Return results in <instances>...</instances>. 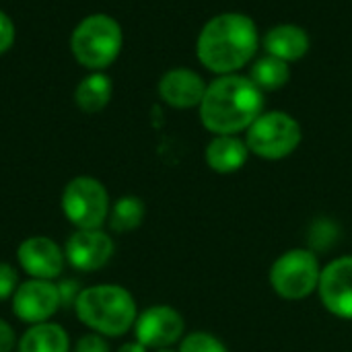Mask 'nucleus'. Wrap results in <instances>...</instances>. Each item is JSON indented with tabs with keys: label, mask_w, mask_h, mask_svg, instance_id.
Listing matches in <instances>:
<instances>
[{
	"label": "nucleus",
	"mask_w": 352,
	"mask_h": 352,
	"mask_svg": "<svg viewBox=\"0 0 352 352\" xmlns=\"http://www.w3.org/2000/svg\"><path fill=\"white\" fill-rule=\"evenodd\" d=\"M258 25L243 12H221L212 16L200 31L196 56L200 64L219 74H237L258 52Z\"/></svg>",
	"instance_id": "nucleus-1"
},
{
	"label": "nucleus",
	"mask_w": 352,
	"mask_h": 352,
	"mask_svg": "<svg viewBox=\"0 0 352 352\" xmlns=\"http://www.w3.org/2000/svg\"><path fill=\"white\" fill-rule=\"evenodd\" d=\"M198 111L202 126L214 136L248 132L264 113V91L250 76L225 74L208 82Z\"/></svg>",
	"instance_id": "nucleus-2"
},
{
	"label": "nucleus",
	"mask_w": 352,
	"mask_h": 352,
	"mask_svg": "<svg viewBox=\"0 0 352 352\" xmlns=\"http://www.w3.org/2000/svg\"><path fill=\"white\" fill-rule=\"evenodd\" d=\"M76 318L101 336H124L136 324L138 309L132 293L120 285H95L82 289L74 303Z\"/></svg>",
	"instance_id": "nucleus-3"
},
{
	"label": "nucleus",
	"mask_w": 352,
	"mask_h": 352,
	"mask_svg": "<svg viewBox=\"0 0 352 352\" xmlns=\"http://www.w3.org/2000/svg\"><path fill=\"white\" fill-rule=\"evenodd\" d=\"M124 45V33L120 23L103 12L85 16L72 31L70 50L74 60L91 72H103L109 68Z\"/></svg>",
	"instance_id": "nucleus-4"
},
{
	"label": "nucleus",
	"mask_w": 352,
	"mask_h": 352,
	"mask_svg": "<svg viewBox=\"0 0 352 352\" xmlns=\"http://www.w3.org/2000/svg\"><path fill=\"white\" fill-rule=\"evenodd\" d=\"M301 140V124L287 111H264L245 132L250 153L264 161L287 159L299 148Z\"/></svg>",
	"instance_id": "nucleus-5"
},
{
	"label": "nucleus",
	"mask_w": 352,
	"mask_h": 352,
	"mask_svg": "<svg viewBox=\"0 0 352 352\" xmlns=\"http://www.w3.org/2000/svg\"><path fill=\"white\" fill-rule=\"evenodd\" d=\"M320 276L322 264L318 254L309 248H293L274 260L270 268V287L287 301H301L318 291Z\"/></svg>",
	"instance_id": "nucleus-6"
},
{
	"label": "nucleus",
	"mask_w": 352,
	"mask_h": 352,
	"mask_svg": "<svg viewBox=\"0 0 352 352\" xmlns=\"http://www.w3.org/2000/svg\"><path fill=\"white\" fill-rule=\"evenodd\" d=\"M109 208V194L95 177L78 175L62 192V210L76 229H101Z\"/></svg>",
	"instance_id": "nucleus-7"
},
{
	"label": "nucleus",
	"mask_w": 352,
	"mask_h": 352,
	"mask_svg": "<svg viewBox=\"0 0 352 352\" xmlns=\"http://www.w3.org/2000/svg\"><path fill=\"white\" fill-rule=\"evenodd\" d=\"M134 334L136 340L146 349H171L186 336V322L177 309L169 305H153L138 314Z\"/></svg>",
	"instance_id": "nucleus-8"
},
{
	"label": "nucleus",
	"mask_w": 352,
	"mask_h": 352,
	"mask_svg": "<svg viewBox=\"0 0 352 352\" xmlns=\"http://www.w3.org/2000/svg\"><path fill=\"white\" fill-rule=\"evenodd\" d=\"M60 307L62 303L58 285H54L52 280L31 278L19 285L12 295V314L29 326L50 322Z\"/></svg>",
	"instance_id": "nucleus-9"
},
{
	"label": "nucleus",
	"mask_w": 352,
	"mask_h": 352,
	"mask_svg": "<svg viewBox=\"0 0 352 352\" xmlns=\"http://www.w3.org/2000/svg\"><path fill=\"white\" fill-rule=\"evenodd\" d=\"M116 252V243L103 229H76L66 245L64 258L80 272H95L103 268Z\"/></svg>",
	"instance_id": "nucleus-10"
},
{
	"label": "nucleus",
	"mask_w": 352,
	"mask_h": 352,
	"mask_svg": "<svg viewBox=\"0 0 352 352\" xmlns=\"http://www.w3.org/2000/svg\"><path fill=\"white\" fill-rule=\"evenodd\" d=\"M320 301L340 320H352V256H340L322 268Z\"/></svg>",
	"instance_id": "nucleus-11"
},
{
	"label": "nucleus",
	"mask_w": 352,
	"mask_h": 352,
	"mask_svg": "<svg viewBox=\"0 0 352 352\" xmlns=\"http://www.w3.org/2000/svg\"><path fill=\"white\" fill-rule=\"evenodd\" d=\"M19 266L31 276L39 280H54L64 270V252L62 248L43 235L27 237L16 250Z\"/></svg>",
	"instance_id": "nucleus-12"
},
{
	"label": "nucleus",
	"mask_w": 352,
	"mask_h": 352,
	"mask_svg": "<svg viewBox=\"0 0 352 352\" xmlns=\"http://www.w3.org/2000/svg\"><path fill=\"white\" fill-rule=\"evenodd\" d=\"M204 78L190 68H171L159 80V97L175 109L200 107L206 93Z\"/></svg>",
	"instance_id": "nucleus-13"
},
{
	"label": "nucleus",
	"mask_w": 352,
	"mask_h": 352,
	"mask_svg": "<svg viewBox=\"0 0 352 352\" xmlns=\"http://www.w3.org/2000/svg\"><path fill=\"white\" fill-rule=\"evenodd\" d=\"M250 148L248 142L243 138H239L237 134H221L214 136L204 151V159L206 165L221 175H231L237 173L239 169H243V165L250 159Z\"/></svg>",
	"instance_id": "nucleus-14"
},
{
	"label": "nucleus",
	"mask_w": 352,
	"mask_h": 352,
	"mask_svg": "<svg viewBox=\"0 0 352 352\" xmlns=\"http://www.w3.org/2000/svg\"><path fill=\"white\" fill-rule=\"evenodd\" d=\"M262 43H264V50L268 56H274L289 64L301 60L311 47V39H309L307 31L293 23H283V25L272 27L264 35Z\"/></svg>",
	"instance_id": "nucleus-15"
},
{
	"label": "nucleus",
	"mask_w": 352,
	"mask_h": 352,
	"mask_svg": "<svg viewBox=\"0 0 352 352\" xmlns=\"http://www.w3.org/2000/svg\"><path fill=\"white\" fill-rule=\"evenodd\" d=\"M19 352H70L68 332L54 322L33 324L16 344Z\"/></svg>",
	"instance_id": "nucleus-16"
},
{
	"label": "nucleus",
	"mask_w": 352,
	"mask_h": 352,
	"mask_svg": "<svg viewBox=\"0 0 352 352\" xmlns=\"http://www.w3.org/2000/svg\"><path fill=\"white\" fill-rule=\"evenodd\" d=\"M113 95L111 78L105 72H91L74 89V103L85 113H99L107 107Z\"/></svg>",
	"instance_id": "nucleus-17"
},
{
	"label": "nucleus",
	"mask_w": 352,
	"mask_h": 352,
	"mask_svg": "<svg viewBox=\"0 0 352 352\" xmlns=\"http://www.w3.org/2000/svg\"><path fill=\"white\" fill-rule=\"evenodd\" d=\"M250 78L262 91H278L289 82L291 68H289V62L266 54L264 58L254 62V66L250 70Z\"/></svg>",
	"instance_id": "nucleus-18"
},
{
	"label": "nucleus",
	"mask_w": 352,
	"mask_h": 352,
	"mask_svg": "<svg viewBox=\"0 0 352 352\" xmlns=\"http://www.w3.org/2000/svg\"><path fill=\"white\" fill-rule=\"evenodd\" d=\"M144 214H146V208L138 196H122L109 208L107 221L116 233H128V231H134L142 225Z\"/></svg>",
	"instance_id": "nucleus-19"
},
{
	"label": "nucleus",
	"mask_w": 352,
	"mask_h": 352,
	"mask_svg": "<svg viewBox=\"0 0 352 352\" xmlns=\"http://www.w3.org/2000/svg\"><path fill=\"white\" fill-rule=\"evenodd\" d=\"M179 352H227V346L210 332H190L182 338Z\"/></svg>",
	"instance_id": "nucleus-20"
},
{
	"label": "nucleus",
	"mask_w": 352,
	"mask_h": 352,
	"mask_svg": "<svg viewBox=\"0 0 352 352\" xmlns=\"http://www.w3.org/2000/svg\"><path fill=\"white\" fill-rule=\"evenodd\" d=\"M336 235H338V227L332 221L318 219L316 225H314V229H311V243H314L316 250H326V248H330L338 239Z\"/></svg>",
	"instance_id": "nucleus-21"
},
{
	"label": "nucleus",
	"mask_w": 352,
	"mask_h": 352,
	"mask_svg": "<svg viewBox=\"0 0 352 352\" xmlns=\"http://www.w3.org/2000/svg\"><path fill=\"white\" fill-rule=\"evenodd\" d=\"M16 272L10 264L0 262V301L12 299L14 291H16Z\"/></svg>",
	"instance_id": "nucleus-22"
},
{
	"label": "nucleus",
	"mask_w": 352,
	"mask_h": 352,
	"mask_svg": "<svg viewBox=\"0 0 352 352\" xmlns=\"http://www.w3.org/2000/svg\"><path fill=\"white\" fill-rule=\"evenodd\" d=\"M72 352H109V344H107V340L101 334L91 332V334H85L74 344Z\"/></svg>",
	"instance_id": "nucleus-23"
},
{
	"label": "nucleus",
	"mask_w": 352,
	"mask_h": 352,
	"mask_svg": "<svg viewBox=\"0 0 352 352\" xmlns=\"http://www.w3.org/2000/svg\"><path fill=\"white\" fill-rule=\"evenodd\" d=\"M80 285L74 278H64L58 283V293H60V303L62 307H74L78 295H80Z\"/></svg>",
	"instance_id": "nucleus-24"
},
{
	"label": "nucleus",
	"mask_w": 352,
	"mask_h": 352,
	"mask_svg": "<svg viewBox=\"0 0 352 352\" xmlns=\"http://www.w3.org/2000/svg\"><path fill=\"white\" fill-rule=\"evenodd\" d=\"M14 35H16V31H14L12 19H10L4 10H0V56L6 54V52L12 47Z\"/></svg>",
	"instance_id": "nucleus-25"
},
{
	"label": "nucleus",
	"mask_w": 352,
	"mask_h": 352,
	"mask_svg": "<svg viewBox=\"0 0 352 352\" xmlns=\"http://www.w3.org/2000/svg\"><path fill=\"white\" fill-rule=\"evenodd\" d=\"M16 344H19V340H16L12 326L0 318V352H12Z\"/></svg>",
	"instance_id": "nucleus-26"
},
{
	"label": "nucleus",
	"mask_w": 352,
	"mask_h": 352,
	"mask_svg": "<svg viewBox=\"0 0 352 352\" xmlns=\"http://www.w3.org/2000/svg\"><path fill=\"white\" fill-rule=\"evenodd\" d=\"M118 352H148L146 346H142L138 340H134V342H126V344H122Z\"/></svg>",
	"instance_id": "nucleus-27"
},
{
	"label": "nucleus",
	"mask_w": 352,
	"mask_h": 352,
	"mask_svg": "<svg viewBox=\"0 0 352 352\" xmlns=\"http://www.w3.org/2000/svg\"><path fill=\"white\" fill-rule=\"evenodd\" d=\"M155 352H179V351H173V349H161V351H155Z\"/></svg>",
	"instance_id": "nucleus-28"
}]
</instances>
